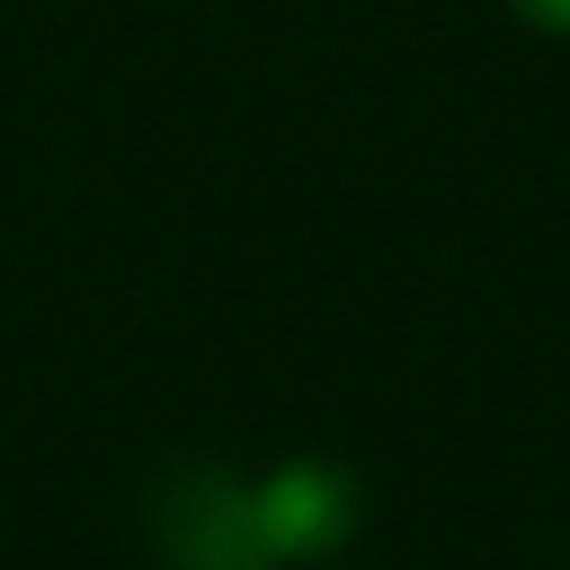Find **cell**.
Returning <instances> with one entry per match:
<instances>
[{"instance_id":"cell-1","label":"cell","mask_w":570,"mask_h":570,"mask_svg":"<svg viewBox=\"0 0 570 570\" xmlns=\"http://www.w3.org/2000/svg\"><path fill=\"white\" fill-rule=\"evenodd\" d=\"M145 528L174 570H275L253 520V484L224 462H174L145 499Z\"/></svg>"},{"instance_id":"cell-3","label":"cell","mask_w":570,"mask_h":570,"mask_svg":"<svg viewBox=\"0 0 570 570\" xmlns=\"http://www.w3.org/2000/svg\"><path fill=\"white\" fill-rule=\"evenodd\" d=\"M534 37H570V0H505Z\"/></svg>"},{"instance_id":"cell-2","label":"cell","mask_w":570,"mask_h":570,"mask_svg":"<svg viewBox=\"0 0 570 570\" xmlns=\"http://www.w3.org/2000/svg\"><path fill=\"white\" fill-rule=\"evenodd\" d=\"M368 491L340 455H289L275 476L253 484V520H261L267 557L282 563H325L362 534Z\"/></svg>"}]
</instances>
